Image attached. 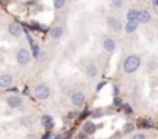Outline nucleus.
<instances>
[{"label":"nucleus","instance_id":"f257e3e1","mask_svg":"<svg viewBox=\"0 0 158 139\" xmlns=\"http://www.w3.org/2000/svg\"><path fill=\"white\" fill-rule=\"evenodd\" d=\"M141 66V57L139 54H129L124 62H123V71L126 74H133L136 73Z\"/></svg>","mask_w":158,"mask_h":139},{"label":"nucleus","instance_id":"f03ea898","mask_svg":"<svg viewBox=\"0 0 158 139\" xmlns=\"http://www.w3.org/2000/svg\"><path fill=\"white\" fill-rule=\"evenodd\" d=\"M33 59V53L28 50V48H19L17 53H16V62L20 65V66H27Z\"/></svg>","mask_w":158,"mask_h":139},{"label":"nucleus","instance_id":"7ed1b4c3","mask_svg":"<svg viewBox=\"0 0 158 139\" xmlns=\"http://www.w3.org/2000/svg\"><path fill=\"white\" fill-rule=\"evenodd\" d=\"M33 93H34V97H36V99H39V101H47V99H50V96H51V88H50L47 84H37V85L34 87Z\"/></svg>","mask_w":158,"mask_h":139},{"label":"nucleus","instance_id":"20e7f679","mask_svg":"<svg viewBox=\"0 0 158 139\" xmlns=\"http://www.w3.org/2000/svg\"><path fill=\"white\" fill-rule=\"evenodd\" d=\"M5 104H6L8 108L17 110V108H22V107H23V99H22L20 96H17V94H10V96H6Z\"/></svg>","mask_w":158,"mask_h":139},{"label":"nucleus","instance_id":"39448f33","mask_svg":"<svg viewBox=\"0 0 158 139\" xmlns=\"http://www.w3.org/2000/svg\"><path fill=\"white\" fill-rule=\"evenodd\" d=\"M85 101H87V94L84 91H73L70 96V102L73 107H81L85 104Z\"/></svg>","mask_w":158,"mask_h":139},{"label":"nucleus","instance_id":"423d86ee","mask_svg":"<svg viewBox=\"0 0 158 139\" xmlns=\"http://www.w3.org/2000/svg\"><path fill=\"white\" fill-rule=\"evenodd\" d=\"M101 45H102V50H104L106 53H109V54H113V53L116 51V40H115L112 36L104 37Z\"/></svg>","mask_w":158,"mask_h":139},{"label":"nucleus","instance_id":"0eeeda50","mask_svg":"<svg viewBox=\"0 0 158 139\" xmlns=\"http://www.w3.org/2000/svg\"><path fill=\"white\" fill-rule=\"evenodd\" d=\"M99 73V68L95 62H89L85 66H84V74L89 77V79H95Z\"/></svg>","mask_w":158,"mask_h":139},{"label":"nucleus","instance_id":"6e6552de","mask_svg":"<svg viewBox=\"0 0 158 139\" xmlns=\"http://www.w3.org/2000/svg\"><path fill=\"white\" fill-rule=\"evenodd\" d=\"M106 23H107V26H109V30L112 33H119L121 31V23H119V20L115 16H107L106 17Z\"/></svg>","mask_w":158,"mask_h":139},{"label":"nucleus","instance_id":"1a4fd4ad","mask_svg":"<svg viewBox=\"0 0 158 139\" xmlns=\"http://www.w3.org/2000/svg\"><path fill=\"white\" fill-rule=\"evenodd\" d=\"M8 33H10V36H13V37H20V36L23 34V28H22L20 23L11 22V23H8Z\"/></svg>","mask_w":158,"mask_h":139},{"label":"nucleus","instance_id":"9d476101","mask_svg":"<svg viewBox=\"0 0 158 139\" xmlns=\"http://www.w3.org/2000/svg\"><path fill=\"white\" fill-rule=\"evenodd\" d=\"M64 33H65V30H64V26H60V25H57V26H53V28L50 30V33H48V36H50V39H53V40H59V39H62V36H64Z\"/></svg>","mask_w":158,"mask_h":139},{"label":"nucleus","instance_id":"9b49d317","mask_svg":"<svg viewBox=\"0 0 158 139\" xmlns=\"http://www.w3.org/2000/svg\"><path fill=\"white\" fill-rule=\"evenodd\" d=\"M14 79L11 74H0V90H5V88H10L13 85Z\"/></svg>","mask_w":158,"mask_h":139},{"label":"nucleus","instance_id":"f8f14e48","mask_svg":"<svg viewBox=\"0 0 158 139\" xmlns=\"http://www.w3.org/2000/svg\"><path fill=\"white\" fill-rule=\"evenodd\" d=\"M150 20H152V14H150L147 10H139L136 22H138V23H143V25H146V23H149Z\"/></svg>","mask_w":158,"mask_h":139},{"label":"nucleus","instance_id":"ddd939ff","mask_svg":"<svg viewBox=\"0 0 158 139\" xmlns=\"http://www.w3.org/2000/svg\"><path fill=\"white\" fill-rule=\"evenodd\" d=\"M138 26H139V23H138L136 20L126 22V25H124V33H126V34H133V33H136Z\"/></svg>","mask_w":158,"mask_h":139},{"label":"nucleus","instance_id":"4468645a","mask_svg":"<svg viewBox=\"0 0 158 139\" xmlns=\"http://www.w3.org/2000/svg\"><path fill=\"white\" fill-rule=\"evenodd\" d=\"M40 125H42L44 128H51V127H53V116L44 114V116L40 117Z\"/></svg>","mask_w":158,"mask_h":139},{"label":"nucleus","instance_id":"2eb2a0df","mask_svg":"<svg viewBox=\"0 0 158 139\" xmlns=\"http://www.w3.org/2000/svg\"><path fill=\"white\" fill-rule=\"evenodd\" d=\"M138 13H139V10L130 8V10L127 11V14H126V19H127V22H130V20H136V19H138Z\"/></svg>","mask_w":158,"mask_h":139},{"label":"nucleus","instance_id":"dca6fc26","mask_svg":"<svg viewBox=\"0 0 158 139\" xmlns=\"http://www.w3.org/2000/svg\"><path fill=\"white\" fill-rule=\"evenodd\" d=\"M84 130H85V133H89V134H93V133L96 131V125H95L92 121H87V122L84 124Z\"/></svg>","mask_w":158,"mask_h":139},{"label":"nucleus","instance_id":"f3484780","mask_svg":"<svg viewBox=\"0 0 158 139\" xmlns=\"http://www.w3.org/2000/svg\"><path fill=\"white\" fill-rule=\"evenodd\" d=\"M33 124H34V119L31 116H23L20 119V125H23V127H31Z\"/></svg>","mask_w":158,"mask_h":139},{"label":"nucleus","instance_id":"a211bd4d","mask_svg":"<svg viewBox=\"0 0 158 139\" xmlns=\"http://www.w3.org/2000/svg\"><path fill=\"white\" fill-rule=\"evenodd\" d=\"M65 3H67V0H53V6L56 11H60L62 8H65Z\"/></svg>","mask_w":158,"mask_h":139},{"label":"nucleus","instance_id":"6ab92c4d","mask_svg":"<svg viewBox=\"0 0 158 139\" xmlns=\"http://www.w3.org/2000/svg\"><path fill=\"white\" fill-rule=\"evenodd\" d=\"M124 5V0H110V8L113 10H121Z\"/></svg>","mask_w":158,"mask_h":139},{"label":"nucleus","instance_id":"aec40b11","mask_svg":"<svg viewBox=\"0 0 158 139\" xmlns=\"http://www.w3.org/2000/svg\"><path fill=\"white\" fill-rule=\"evenodd\" d=\"M36 60H37V63L45 62V60H47V51L40 50V51H39V54H37V57H36Z\"/></svg>","mask_w":158,"mask_h":139},{"label":"nucleus","instance_id":"412c9836","mask_svg":"<svg viewBox=\"0 0 158 139\" xmlns=\"http://www.w3.org/2000/svg\"><path fill=\"white\" fill-rule=\"evenodd\" d=\"M156 66H158V63H156L155 60H150V62L147 63V70H149V71H153V70H156Z\"/></svg>","mask_w":158,"mask_h":139},{"label":"nucleus","instance_id":"4be33fe9","mask_svg":"<svg viewBox=\"0 0 158 139\" xmlns=\"http://www.w3.org/2000/svg\"><path fill=\"white\" fill-rule=\"evenodd\" d=\"M130 139H147V136L144 133H133Z\"/></svg>","mask_w":158,"mask_h":139},{"label":"nucleus","instance_id":"5701e85b","mask_svg":"<svg viewBox=\"0 0 158 139\" xmlns=\"http://www.w3.org/2000/svg\"><path fill=\"white\" fill-rule=\"evenodd\" d=\"M132 130H133V125L132 124H126L124 125V133H130Z\"/></svg>","mask_w":158,"mask_h":139},{"label":"nucleus","instance_id":"b1692460","mask_svg":"<svg viewBox=\"0 0 158 139\" xmlns=\"http://www.w3.org/2000/svg\"><path fill=\"white\" fill-rule=\"evenodd\" d=\"M104 85H106V82H102V84H98V87H96V90H101V88H102Z\"/></svg>","mask_w":158,"mask_h":139},{"label":"nucleus","instance_id":"393cba45","mask_svg":"<svg viewBox=\"0 0 158 139\" xmlns=\"http://www.w3.org/2000/svg\"><path fill=\"white\" fill-rule=\"evenodd\" d=\"M119 104H121V101H119V97H116L115 99V105H119Z\"/></svg>","mask_w":158,"mask_h":139},{"label":"nucleus","instance_id":"a878e982","mask_svg":"<svg viewBox=\"0 0 158 139\" xmlns=\"http://www.w3.org/2000/svg\"><path fill=\"white\" fill-rule=\"evenodd\" d=\"M153 3H155V5H158V0H153Z\"/></svg>","mask_w":158,"mask_h":139},{"label":"nucleus","instance_id":"bb28decb","mask_svg":"<svg viewBox=\"0 0 158 139\" xmlns=\"http://www.w3.org/2000/svg\"><path fill=\"white\" fill-rule=\"evenodd\" d=\"M156 37H158V36H156Z\"/></svg>","mask_w":158,"mask_h":139}]
</instances>
